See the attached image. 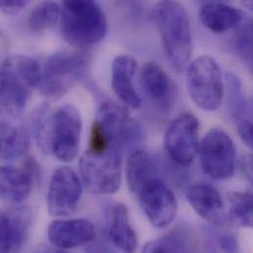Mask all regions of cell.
Here are the masks:
<instances>
[{"mask_svg": "<svg viewBox=\"0 0 253 253\" xmlns=\"http://www.w3.org/2000/svg\"><path fill=\"white\" fill-rule=\"evenodd\" d=\"M33 119L36 137L43 152L51 153L64 163H69L77 157L82 120L75 107L63 105L48 113L47 107L42 106L35 113Z\"/></svg>", "mask_w": 253, "mask_h": 253, "instance_id": "cell-1", "label": "cell"}, {"mask_svg": "<svg viewBox=\"0 0 253 253\" xmlns=\"http://www.w3.org/2000/svg\"><path fill=\"white\" fill-rule=\"evenodd\" d=\"M165 54L170 65L183 71L192 54V33L189 15L177 0H159L153 9Z\"/></svg>", "mask_w": 253, "mask_h": 253, "instance_id": "cell-2", "label": "cell"}, {"mask_svg": "<svg viewBox=\"0 0 253 253\" xmlns=\"http://www.w3.org/2000/svg\"><path fill=\"white\" fill-rule=\"evenodd\" d=\"M42 64L35 58L15 55L0 65V117L23 114L33 90L39 87Z\"/></svg>", "mask_w": 253, "mask_h": 253, "instance_id": "cell-3", "label": "cell"}, {"mask_svg": "<svg viewBox=\"0 0 253 253\" xmlns=\"http://www.w3.org/2000/svg\"><path fill=\"white\" fill-rule=\"evenodd\" d=\"M62 38L76 47L97 44L107 35L106 15L96 0H60Z\"/></svg>", "mask_w": 253, "mask_h": 253, "instance_id": "cell-4", "label": "cell"}, {"mask_svg": "<svg viewBox=\"0 0 253 253\" xmlns=\"http://www.w3.org/2000/svg\"><path fill=\"white\" fill-rule=\"evenodd\" d=\"M90 64L87 53L62 50L47 57L42 66L40 91L50 98L66 94L84 76Z\"/></svg>", "mask_w": 253, "mask_h": 253, "instance_id": "cell-5", "label": "cell"}, {"mask_svg": "<svg viewBox=\"0 0 253 253\" xmlns=\"http://www.w3.org/2000/svg\"><path fill=\"white\" fill-rule=\"evenodd\" d=\"M80 173L84 186L97 195H111L122 183L121 151L108 148L95 152L88 150L80 159Z\"/></svg>", "mask_w": 253, "mask_h": 253, "instance_id": "cell-6", "label": "cell"}, {"mask_svg": "<svg viewBox=\"0 0 253 253\" xmlns=\"http://www.w3.org/2000/svg\"><path fill=\"white\" fill-rule=\"evenodd\" d=\"M187 88L197 107L205 112L217 111L224 97V82L217 61L208 55L195 59L188 67Z\"/></svg>", "mask_w": 253, "mask_h": 253, "instance_id": "cell-7", "label": "cell"}, {"mask_svg": "<svg viewBox=\"0 0 253 253\" xmlns=\"http://www.w3.org/2000/svg\"><path fill=\"white\" fill-rule=\"evenodd\" d=\"M203 171L213 179L231 178L236 169L237 152L231 136L222 129H211L199 144Z\"/></svg>", "mask_w": 253, "mask_h": 253, "instance_id": "cell-8", "label": "cell"}, {"mask_svg": "<svg viewBox=\"0 0 253 253\" xmlns=\"http://www.w3.org/2000/svg\"><path fill=\"white\" fill-rule=\"evenodd\" d=\"M94 124L101 129L111 147L122 150L137 142L141 126L126 108L108 101L101 105Z\"/></svg>", "mask_w": 253, "mask_h": 253, "instance_id": "cell-9", "label": "cell"}, {"mask_svg": "<svg viewBox=\"0 0 253 253\" xmlns=\"http://www.w3.org/2000/svg\"><path fill=\"white\" fill-rule=\"evenodd\" d=\"M136 195L145 216L154 227L164 229L173 223L177 215V200L162 179L152 178Z\"/></svg>", "mask_w": 253, "mask_h": 253, "instance_id": "cell-10", "label": "cell"}, {"mask_svg": "<svg viewBox=\"0 0 253 253\" xmlns=\"http://www.w3.org/2000/svg\"><path fill=\"white\" fill-rule=\"evenodd\" d=\"M199 122L195 116L185 113L167 128L165 149L169 158L179 166H189L199 148Z\"/></svg>", "mask_w": 253, "mask_h": 253, "instance_id": "cell-11", "label": "cell"}, {"mask_svg": "<svg viewBox=\"0 0 253 253\" xmlns=\"http://www.w3.org/2000/svg\"><path fill=\"white\" fill-rule=\"evenodd\" d=\"M82 195V183L69 167L56 169L51 176L47 192V209L53 217H67L73 214Z\"/></svg>", "mask_w": 253, "mask_h": 253, "instance_id": "cell-12", "label": "cell"}, {"mask_svg": "<svg viewBox=\"0 0 253 253\" xmlns=\"http://www.w3.org/2000/svg\"><path fill=\"white\" fill-rule=\"evenodd\" d=\"M140 86L145 99L153 109L163 114L171 111L177 98V89L159 63L148 61L143 65Z\"/></svg>", "mask_w": 253, "mask_h": 253, "instance_id": "cell-13", "label": "cell"}, {"mask_svg": "<svg viewBox=\"0 0 253 253\" xmlns=\"http://www.w3.org/2000/svg\"><path fill=\"white\" fill-rule=\"evenodd\" d=\"M40 177L39 165L33 158L26 160L22 169L0 167V200L12 204L25 201Z\"/></svg>", "mask_w": 253, "mask_h": 253, "instance_id": "cell-14", "label": "cell"}, {"mask_svg": "<svg viewBox=\"0 0 253 253\" xmlns=\"http://www.w3.org/2000/svg\"><path fill=\"white\" fill-rule=\"evenodd\" d=\"M47 237L55 248L73 250L91 243L96 237V231L89 220L60 219L48 225Z\"/></svg>", "mask_w": 253, "mask_h": 253, "instance_id": "cell-15", "label": "cell"}, {"mask_svg": "<svg viewBox=\"0 0 253 253\" xmlns=\"http://www.w3.org/2000/svg\"><path fill=\"white\" fill-rule=\"evenodd\" d=\"M29 230L30 217L25 210L0 209V253L20 252Z\"/></svg>", "mask_w": 253, "mask_h": 253, "instance_id": "cell-16", "label": "cell"}, {"mask_svg": "<svg viewBox=\"0 0 253 253\" xmlns=\"http://www.w3.org/2000/svg\"><path fill=\"white\" fill-rule=\"evenodd\" d=\"M186 199L202 219L215 226L226 222L225 204L219 191L208 184H194L186 190Z\"/></svg>", "mask_w": 253, "mask_h": 253, "instance_id": "cell-17", "label": "cell"}, {"mask_svg": "<svg viewBox=\"0 0 253 253\" xmlns=\"http://www.w3.org/2000/svg\"><path fill=\"white\" fill-rule=\"evenodd\" d=\"M108 234L113 245L125 253H133L138 246V240L133 229L126 207L123 203L110 204L106 210Z\"/></svg>", "mask_w": 253, "mask_h": 253, "instance_id": "cell-18", "label": "cell"}, {"mask_svg": "<svg viewBox=\"0 0 253 253\" xmlns=\"http://www.w3.org/2000/svg\"><path fill=\"white\" fill-rule=\"evenodd\" d=\"M136 69L137 61L126 54L117 56L112 66L113 90L120 100L131 109H138L142 104L139 93L133 84Z\"/></svg>", "mask_w": 253, "mask_h": 253, "instance_id": "cell-19", "label": "cell"}, {"mask_svg": "<svg viewBox=\"0 0 253 253\" xmlns=\"http://www.w3.org/2000/svg\"><path fill=\"white\" fill-rule=\"evenodd\" d=\"M244 19L242 10L221 2H207L200 10L203 26L215 34H224L236 29Z\"/></svg>", "mask_w": 253, "mask_h": 253, "instance_id": "cell-20", "label": "cell"}, {"mask_svg": "<svg viewBox=\"0 0 253 253\" xmlns=\"http://www.w3.org/2000/svg\"><path fill=\"white\" fill-rule=\"evenodd\" d=\"M126 173L130 191L137 194L146 182L158 177L157 165L146 151L136 150L127 158Z\"/></svg>", "mask_w": 253, "mask_h": 253, "instance_id": "cell-21", "label": "cell"}, {"mask_svg": "<svg viewBox=\"0 0 253 253\" xmlns=\"http://www.w3.org/2000/svg\"><path fill=\"white\" fill-rule=\"evenodd\" d=\"M30 148L29 133L21 127L0 121V158L13 160L26 155Z\"/></svg>", "mask_w": 253, "mask_h": 253, "instance_id": "cell-22", "label": "cell"}, {"mask_svg": "<svg viewBox=\"0 0 253 253\" xmlns=\"http://www.w3.org/2000/svg\"><path fill=\"white\" fill-rule=\"evenodd\" d=\"M192 251L190 235L183 228H176L168 235L145 245L144 253H187Z\"/></svg>", "mask_w": 253, "mask_h": 253, "instance_id": "cell-23", "label": "cell"}, {"mask_svg": "<svg viewBox=\"0 0 253 253\" xmlns=\"http://www.w3.org/2000/svg\"><path fill=\"white\" fill-rule=\"evenodd\" d=\"M230 203V218L241 228L253 227V198L251 192L233 191L228 194Z\"/></svg>", "mask_w": 253, "mask_h": 253, "instance_id": "cell-24", "label": "cell"}, {"mask_svg": "<svg viewBox=\"0 0 253 253\" xmlns=\"http://www.w3.org/2000/svg\"><path fill=\"white\" fill-rule=\"evenodd\" d=\"M60 19V7L54 0H42L31 12L28 25L31 31L44 32L52 28Z\"/></svg>", "mask_w": 253, "mask_h": 253, "instance_id": "cell-25", "label": "cell"}, {"mask_svg": "<svg viewBox=\"0 0 253 253\" xmlns=\"http://www.w3.org/2000/svg\"><path fill=\"white\" fill-rule=\"evenodd\" d=\"M229 87V103L232 115L236 122L252 121V108L244 91L241 80L233 73L227 74Z\"/></svg>", "mask_w": 253, "mask_h": 253, "instance_id": "cell-26", "label": "cell"}, {"mask_svg": "<svg viewBox=\"0 0 253 253\" xmlns=\"http://www.w3.org/2000/svg\"><path fill=\"white\" fill-rule=\"evenodd\" d=\"M233 47L238 56L250 67L253 66V21L244 19L236 28L233 37Z\"/></svg>", "mask_w": 253, "mask_h": 253, "instance_id": "cell-27", "label": "cell"}, {"mask_svg": "<svg viewBox=\"0 0 253 253\" xmlns=\"http://www.w3.org/2000/svg\"><path fill=\"white\" fill-rule=\"evenodd\" d=\"M128 16L134 22H140L144 19L146 13L145 0H122Z\"/></svg>", "mask_w": 253, "mask_h": 253, "instance_id": "cell-28", "label": "cell"}, {"mask_svg": "<svg viewBox=\"0 0 253 253\" xmlns=\"http://www.w3.org/2000/svg\"><path fill=\"white\" fill-rule=\"evenodd\" d=\"M236 126L241 139L250 149H253V126L252 121H239L236 122Z\"/></svg>", "mask_w": 253, "mask_h": 253, "instance_id": "cell-29", "label": "cell"}, {"mask_svg": "<svg viewBox=\"0 0 253 253\" xmlns=\"http://www.w3.org/2000/svg\"><path fill=\"white\" fill-rule=\"evenodd\" d=\"M217 243L220 247V249L226 253H236L238 251V240L235 236L224 234L218 236Z\"/></svg>", "mask_w": 253, "mask_h": 253, "instance_id": "cell-30", "label": "cell"}, {"mask_svg": "<svg viewBox=\"0 0 253 253\" xmlns=\"http://www.w3.org/2000/svg\"><path fill=\"white\" fill-rule=\"evenodd\" d=\"M32 0H0V11L15 13L30 4Z\"/></svg>", "mask_w": 253, "mask_h": 253, "instance_id": "cell-31", "label": "cell"}, {"mask_svg": "<svg viewBox=\"0 0 253 253\" xmlns=\"http://www.w3.org/2000/svg\"><path fill=\"white\" fill-rule=\"evenodd\" d=\"M243 167L245 169V172H246L247 176L249 177L250 180H252L253 179V161H252L251 157L245 159V164Z\"/></svg>", "mask_w": 253, "mask_h": 253, "instance_id": "cell-32", "label": "cell"}, {"mask_svg": "<svg viewBox=\"0 0 253 253\" xmlns=\"http://www.w3.org/2000/svg\"><path fill=\"white\" fill-rule=\"evenodd\" d=\"M244 5L247 6L249 9H253V0H242Z\"/></svg>", "mask_w": 253, "mask_h": 253, "instance_id": "cell-33", "label": "cell"}]
</instances>
